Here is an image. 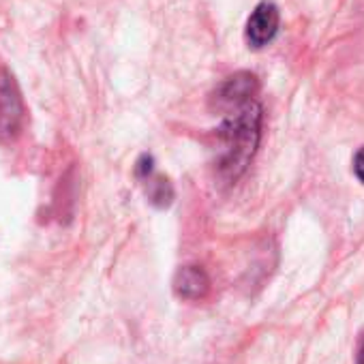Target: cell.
<instances>
[{
    "instance_id": "1",
    "label": "cell",
    "mask_w": 364,
    "mask_h": 364,
    "mask_svg": "<svg viewBox=\"0 0 364 364\" xmlns=\"http://www.w3.org/2000/svg\"><path fill=\"white\" fill-rule=\"evenodd\" d=\"M262 135V107L251 99L230 109V116L219 129L221 159L219 171L225 180H236L251 163Z\"/></svg>"
},
{
    "instance_id": "2",
    "label": "cell",
    "mask_w": 364,
    "mask_h": 364,
    "mask_svg": "<svg viewBox=\"0 0 364 364\" xmlns=\"http://www.w3.org/2000/svg\"><path fill=\"white\" fill-rule=\"evenodd\" d=\"M24 122V103L11 73L0 71V139H16Z\"/></svg>"
},
{
    "instance_id": "3",
    "label": "cell",
    "mask_w": 364,
    "mask_h": 364,
    "mask_svg": "<svg viewBox=\"0 0 364 364\" xmlns=\"http://www.w3.org/2000/svg\"><path fill=\"white\" fill-rule=\"evenodd\" d=\"M279 22H281V16H279V9L274 3H259L255 7V11L251 14L249 22H247V43L255 50L268 46L277 33H279Z\"/></svg>"
},
{
    "instance_id": "4",
    "label": "cell",
    "mask_w": 364,
    "mask_h": 364,
    "mask_svg": "<svg viewBox=\"0 0 364 364\" xmlns=\"http://www.w3.org/2000/svg\"><path fill=\"white\" fill-rule=\"evenodd\" d=\"M255 90H257V80H255V75H251V73H238V75L230 77V80L217 90V105L228 107V109L238 107V105L251 101L253 95H255Z\"/></svg>"
},
{
    "instance_id": "5",
    "label": "cell",
    "mask_w": 364,
    "mask_h": 364,
    "mask_svg": "<svg viewBox=\"0 0 364 364\" xmlns=\"http://www.w3.org/2000/svg\"><path fill=\"white\" fill-rule=\"evenodd\" d=\"M173 289L185 300H202L210 289V279L202 268L185 266L178 270V274L173 279Z\"/></svg>"
},
{
    "instance_id": "6",
    "label": "cell",
    "mask_w": 364,
    "mask_h": 364,
    "mask_svg": "<svg viewBox=\"0 0 364 364\" xmlns=\"http://www.w3.org/2000/svg\"><path fill=\"white\" fill-rule=\"evenodd\" d=\"M137 176L139 180L146 185V191H148V198L152 204L156 206H167L173 198V191L169 187V182L161 176L154 173V167H152V159L150 156H141V161L137 163Z\"/></svg>"
},
{
    "instance_id": "7",
    "label": "cell",
    "mask_w": 364,
    "mask_h": 364,
    "mask_svg": "<svg viewBox=\"0 0 364 364\" xmlns=\"http://www.w3.org/2000/svg\"><path fill=\"white\" fill-rule=\"evenodd\" d=\"M353 171H355L358 180L364 182V146H362V148L355 152V156H353Z\"/></svg>"
},
{
    "instance_id": "8",
    "label": "cell",
    "mask_w": 364,
    "mask_h": 364,
    "mask_svg": "<svg viewBox=\"0 0 364 364\" xmlns=\"http://www.w3.org/2000/svg\"><path fill=\"white\" fill-rule=\"evenodd\" d=\"M358 364H364V343L360 345V351H358Z\"/></svg>"
}]
</instances>
